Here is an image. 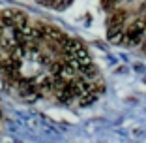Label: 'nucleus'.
<instances>
[{
  "instance_id": "4",
  "label": "nucleus",
  "mask_w": 146,
  "mask_h": 143,
  "mask_svg": "<svg viewBox=\"0 0 146 143\" xmlns=\"http://www.w3.org/2000/svg\"><path fill=\"white\" fill-rule=\"evenodd\" d=\"M58 75H62L64 79H68V81H71L73 77H75V68L73 66H69V64H66L64 62V66H62V70H60V74Z\"/></svg>"
},
{
  "instance_id": "8",
  "label": "nucleus",
  "mask_w": 146,
  "mask_h": 143,
  "mask_svg": "<svg viewBox=\"0 0 146 143\" xmlns=\"http://www.w3.org/2000/svg\"><path fill=\"white\" fill-rule=\"evenodd\" d=\"M4 28H6V26H4V23H0V38L4 36Z\"/></svg>"
},
{
  "instance_id": "9",
  "label": "nucleus",
  "mask_w": 146,
  "mask_h": 143,
  "mask_svg": "<svg viewBox=\"0 0 146 143\" xmlns=\"http://www.w3.org/2000/svg\"><path fill=\"white\" fill-rule=\"evenodd\" d=\"M144 34H146V32H144ZM142 45H144V53H146V40H144V44H142Z\"/></svg>"
},
{
  "instance_id": "10",
  "label": "nucleus",
  "mask_w": 146,
  "mask_h": 143,
  "mask_svg": "<svg viewBox=\"0 0 146 143\" xmlns=\"http://www.w3.org/2000/svg\"><path fill=\"white\" fill-rule=\"evenodd\" d=\"M144 17H146V13H144Z\"/></svg>"
},
{
  "instance_id": "5",
  "label": "nucleus",
  "mask_w": 146,
  "mask_h": 143,
  "mask_svg": "<svg viewBox=\"0 0 146 143\" xmlns=\"http://www.w3.org/2000/svg\"><path fill=\"white\" fill-rule=\"evenodd\" d=\"M129 28H133V30H137V32H146V17L142 15V17L135 19V21L129 25Z\"/></svg>"
},
{
  "instance_id": "2",
  "label": "nucleus",
  "mask_w": 146,
  "mask_h": 143,
  "mask_svg": "<svg viewBox=\"0 0 146 143\" xmlns=\"http://www.w3.org/2000/svg\"><path fill=\"white\" fill-rule=\"evenodd\" d=\"M15 11L17 9H2L0 11V23H4L6 28H13L15 26Z\"/></svg>"
},
{
  "instance_id": "7",
  "label": "nucleus",
  "mask_w": 146,
  "mask_h": 143,
  "mask_svg": "<svg viewBox=\"0 0 146 143\" xmlns=\"http://www.w3.org/2000/svg\"><path fill=\"white\" fill-rule=\"evenodd\" d=\"M62 66H64V60H52L51 64H49V68H51V74L52 75H58L60 74Z\"/></svg>"
},
{
  "instance_id": "1",
  "label": "nucleus",
  "mask_w": 146,
  "mask_h": 143,
  "mask_svg": "<svg viewBox=\"0 0 146 143\" xmlns=\"http://www.w3.org/2000/svg\"><path fill=\"white\" fill-rule=\"evenodd\" d=\"M125 15H127V13H125L124 9H116V11H112L111 17H109V21H107V26H124Z\"/></svg>"
},
{
  "instance_id": "3",
  "label": "nucleus",
  "mask_w": 146,
  "mask_h": 143,
  "mask_svg": "<svg viewBox=\"0 0 146 143\" xmlns=\"http://www.w3.org/2000/svg\"><path fill=\"white\" fill-rule=\"evenodd\" d=\"M71 55L75 56L77 60H86V58H88V53H86V49L82 47L81 44H77V42H75V45H73V53H71Z\"/></svg>"
},
{
  "instance_id": "6",
  "label": "nucleus",
  "mask_w": 146,
  "mask_h": 143,
  "mask_svg": "<svg viewBox=\"0 0 146 143\" xmlns=\"http://www.w3.org/2000/svg\"><path fill=\"white\" fill-rule=\"evenodd\" d=\"M15 26H19L23 30L28 26V17H26L23 11H15Z\"/></svg>"
}]
</instances>
